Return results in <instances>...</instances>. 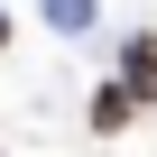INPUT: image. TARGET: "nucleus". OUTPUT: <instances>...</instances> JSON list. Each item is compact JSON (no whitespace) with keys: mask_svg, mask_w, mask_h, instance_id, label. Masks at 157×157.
<instances>
[{"mask_svg":"<svg viewBox=\"0 0 157 157\" xmlns=\"http://www.w3.org/2000/svg\"><path fill=\"white\" fill-rule=\"evenodd\" d=\"M46 19H56V28H83V19H93V0H46Z\"/></svg>","mask_w":157,"mask_h":157,"instance_id":"3","label":"nucleus"},{"mask_svg":"<svg viewBox=\"0 0 157 157\" xmlns=\"http://www.w3.org/2000/svg\"><path fill=\"white\" fill-rule=\"evenodd\" d=\"M120 83L139 102H157V37H129V74H120Z\"/></svg>","mask_w":157,"mask_h":157,"instance_id":"2","label":"nucleus"},{"mask_svg":"<svg viewBox=\"0 0 157 157\" xmlns=\"http://www.w3.org/2000/svg\"><path fill=\"white\" fill-rule=\"evenodd\" d=\"M129 120H139V93H129V83H102V93H93V129H102V139H120Z\"/></svg>","mask_w":157,"mask_h":157,"instance_id":"1","label":"nucleus"}]
</instances>
